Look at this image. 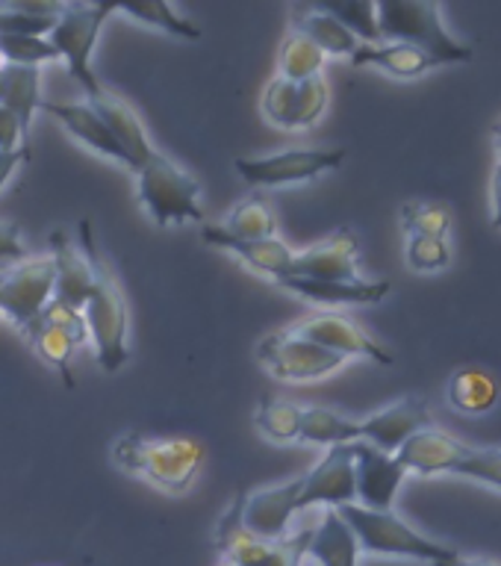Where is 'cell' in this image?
<instances>
[{
  "mask_svg": "<svg viewBox=\"0 0 501 566\" xmlns=\"http://www.w3.org/2000/svg\"><path fill=\"white\" fill-rule=\"evenodd\" d=\"M113 460L115 467L145 478L166 493H184L201 472L207 449L189 437H145L131 431L113 442Z\"/></svg>",
  "mask_w": 501,
  "mask_h": 566,
  "instance_id": "1",
  "label": "cell"
},
{
  "mask_svg": "<svg viewBox=\"0 0 501 566\" xmlns=\"http://www.w3.org/2000/svg\"><path fill=\"white\" fill-rule=\"evenodd\" d=\"M80 242H83V254L92 265V277H95L92 295L83 307L88 339L95 343L101 369L118 371L127 363V304H124V295L113 272H109V265L104 263V256L97 251L88 221H80Z\"/></svg>",
  "mask_w": 501,
  "mask_h": 566,
  "instance_id": "2",
  "label": "cell"
},
{
  "mask_svg": "<svg viewBox=\"0 0 501 566\" xmlns=\"http://www.w3.org/2000/svg\"><path fill=\"white\" fill-rule=\"evenodd\" d=\"M340 516L345 525L352 528L357 537L361 552L369 555H396V557H414L422 564L442 566L458 560V548L437 543V539L425 537L416 528H410L401 516L393 511H366L361 504H345L340 507Z\"/></svg>",
  "mask_w": 501,
  "mask_h": 566,
  "instance_id": "3",
  "label": "cell"
},
{
  "mask_svg": "<svg viewBox=\"0 0 501 566\" xmlns=\"http://www.w3.org/2000/svg\"><path fill=\"white\" fill-rule=\"evenodd\" d=\"M375 7H378L380 42L414 44L428 53L437 65L472 60V48L446 30L440 7L414 3V0H389V3H375Z\"/></svg>",
  "mask_w": 501,
  "mask_h": 566,
  "instance_id": "4",
  "label": "cell"
},
{
  "mask_svg": "<svg viewBox=\"0 0 501 566\" xmlns=\"http://www.w3.org/2000/svg\"><path fill=\"white\" fill-rule=\"evenodd\" d=\"M136 177H139V203L159 228H177L186 221L203 219L201 184L163 150L154 148Z\"/></svg>",
  "mask_w": 501,
  "mask_h": 566,
  "instance_id": "5",
  "label": "cell"
},
{
  "mask_svg": "<svg viewBox=\"0 0 501 566\" xmlns=\"http://www.w3.org/2000/svg\"><path fill=\"white\" fill-rule=\"evenodd\" d=\"M109 15H115V3H65L62 15L48 33V42L60 53V60H65L69 74L83 86L86 97L104 92V86L97 83V74L92 71V53H95L101 27Z\"/></svg>",
  "mask_w": 501,
  "mask_h": 566,
  "instance_id": "6",
  "label": "cell"
},
{
  "mask_svg": "<svg viewBox=\"0 0 501 566\" xmlns=\"http://www.w3.org/2000/svg\"><path fill=\"white\" fill-rule=\"evenodd\" d=\"M313 528H304L292 537L274 539H257L254 534H248L239 520V499L228 507V513L221 516L219 528H216V546L228 564L233 566H301V560L307 557V543Z\"/></svg>",
  "mask_w": 501,
  "mask_h": 566,
  "instance_id": "7",
  "label": "cell"
},
{
  "mask_svg": "<svg viewBox=\"0 0 501 566\" xmlns=\"http://www.w3.org/2000/svg\"><path fill=\"white\" fill-rule=\"evenodd\" d=\"M345 150L343 148H292L278 150V154H265V157H237V175L248 186H286V184H304V180H316V177L336 171L343 166Z\"/></svg>",
  "mask_w": 501,
  "mask_h": 566,
  "instance_id": "8",
  "label": "cell"
},
{
  "mask_svg": "<svg viewBox=\"0 0 501 566\" xmlns=\"http://www.w3.org/2000/svg\"><path fill=\"white\" fill-rule=\"evenodd\" d=\"M257 357L263 363L269 375L290 384H304V380H319L336 371L345 363V357L327 352L322 345L310 343L295 331H274L263 336V343L257 345Z\"/></svg>",
  "mask_w": 501,
  "mask_h": 566,
  "instance_id": "9",
  "label": "cell"
},
{
  "mask_svg": "<svg viewBox=\"0 0 501 566\" xmlns=\"http://www.w3.org/2000/svg\"><path fill=\"white\" fill-rule=\"evenodd\" d=\"M53 298L51 256H33L0 269V313L21 331L33 325L44 304Z\"/></svg>",
  "mask_w": 501,
  "mask_h": 566,
  "instance_id": "10",
  "label": "cell"
},
{
  "mask_svg": "<svg viewBox=\"0 0 501 566\" xmlns=\"http://www.w3.org/2000/svg\"><path fill=\"white\" fill-rule=\"evenodd\" d=\"M301 475L281 481V484L260 486L254 493L239 499V520L248 534L257 539L274 543L286 537L292 516L301 511Z\"/></svg>",
  "mask_w": 501,
  "mask_h": 566,
  "instance_id": "11",
  "label": "cell"
},
{
  "mask_svg": "<svg viewBox=\"0 0 501 566\" xmlns=\"http://www.w3.org/2000/svg\"><path fill=\"white\" fill-rule=\"evenodd\" d=\"M327 106V83L322 77L290 83L274 77L263 92L265 118L281 130H304L322 118Z\"/></svg>",
  "mask_w": 501,
  "mask_h": 566,
  "instance_id": "12",
  "label": "cell"
},
{
  "mask_svg": "<svg viewBox=\"0 0 501 566\" xmlns=\"http://www.w3.org/2000/svg\"><path fill=\"white\" fill-rule=\"evenodd\" d=\"M357 502L354 490V454L348 446H331L316 467L301 475V511L325 504L327 511H340Z\"/></svg>",
  "mask_w": 501,
  "mask_h": 566,
  "instance_id": "13",
  "label": "cell"
},
{
  "mask_svg": "<svg viewBox=\"0 0 501 566\" xmlns=\"http://www.w3.org/2000/svg\"><path fill=\"white\" fill-rule=\"evenodd\" d=\"M354 454V490L357 502L366 511H393L398 486L405 481V467L398 463L396 454L375 449L369 442H352Z\"/></svg>",
  "mask_w": 501,
  "mask_h": 566,
  "instance_id": "14",
  "label": "cell"
},
{
  "mask_svg": "<svg viewBox=\"0 0 501 566\" xmlns=\"http://www.w3.org/2000/svg\"><path fill=\"white\" fill-rule=\"evenodd\" d=\"M292 331L310 343L322 345L327 352L340 354V357H369V360L384 363V366L393 363V354L378 339H372L357 322L340 316V313H313Z\"/></svg>",
  "mask_w": 501,
  "mask_h": 566,
  "instance_id": "15",
  "label": "cell"
},
{
  "mask_svg": "<svg viewBox=\"0 0 501 566\" xmlns=\"http://www.w3.org/2000/svg\"><path fill=\"white\" fill-rule=\"evenodd\" d=\"M422 428H431V413H428V405L422 398L416 396L401 398L396 405L384 407L378 413L366 416L363 422H357L361 440L375 446V449L387 451V454H396Z\"/></svg>",
  "mask_w": 501,
  "mask_h": 566,
  "instance_id": "16",
  "label": "cell"
},
{
  "mask_svg": "<svg viewBox=\"0 0 501 566\" xmlns=\"http://www.w3.org/2000/svg\"><path fill=\"white\" fill-rule=\"evenodd\" d=\"M290 274L310 281H357V237L348 228L336 230L325 242L299 251Z\"/></svg>",
  "mask_w": 501,
  "mask_h": 566,
  "instance_id": "17",
  "label": "cell"
},
{
  "mask_svg": "<svg viewBox=\"0 0 501 566\" xmlns=\"http://www.w3.org/2000/svg\"><path fill=\"white\" fill-rule=\"evenodd\" d=\"M469 451H472V446L460 442L458 437L437 431V428H422L396 451V458L405 467V472L437 475V472H455L469 458Z\"/></svg>",
  "mask_w": 501,
  "mask_h": 566,
  "instance_id": "18",
  "label": "cell"
},
{
  "mask_svg": "<svg viewBox=\"0 0 501 566\" xmlns=\"http://www.w3.org/2000/svg\"><path fill=\"white\" fill-rule=\"evenodd\" d=\"M201 239L207 245H216L221 251H230L237 254L248 269H254L260 274H269L274 281H281L292 272V260H295V251H292L286 242L281 239H233L228 237L219 224H203Z\"/></svg>",
  "mask_w": 501,
  "mask_h": 566,
  "instance_id": "19",
  "label": "cell"
},
{
  "mask_svg": "<svg viewBox=\"0 0 501 566\" xmlns=\"http://www.w3.org/2000/svg\"><path fill=\"white\" fill-rule=\"evenodd\" d=\"M51 263H53V298L74 310L86 307L92 295V265L86 254L74 245V239L62 230H53L51 237Z\"/></svg>",
  "mask_w": 501,
  "mask_h": 566,
  "instance_id": "20",
  "label": "cell"
},
{
  "mask_svg": "<svg viewBox=\"0 0 501 566\" xmlns=\"http://www.w3.org/2000/svg\"><path fill=\"white\" fill-rule=\"evenodd\" d=\"M42 113H48L51 118L65 127V130L74 136L77 142H83L88 150L95 154H104V157L122 163V166L131 168V159L122 150V145L113 139V133L106 130V124L101 122V115L92 109V104H74V101H42L39 106Z\"/></svg>",
  "mask_w": 501,
  "mask_h": 566,
  "instance_id": "21",
  "label": "cell"
},
{
  "mask_svg": "<svg viewBox=\"0 0 501 566\" xmlns=\"http://www.w3.org/2000/svg\"><path fill=\"white\" fill-rule=\"evenodd\" d=\"M88 104L101 115V122L106 124V130L113 133V139L122 145V150L131 159V171H139L148 157L154 154V145H150L148 133L142 127L139 115L133 113V106L127 101H122L113 92H101V95L88 97Z\"/></svg>",
  "mask_w": 501,
  "mask_h": 566,
  "instance_id": "22",
  "label": "cell"
},
{
  "mask_svg": "<svg viewBox=\"0 0 501 566\" xmlns=\"http://www.w3.org/2000/svg\"><path fill=\"white\" fill-rule=\"evenodd\" d=\"M283 290H290L292 295H299L313 304H378L389 295V281H310V277H295L286 274L278 281Z\"/></svg>",
  "mask_w": 501,
  "mask_h": 566,
  "instance_id": "23",
  "label": "cell"
},
{
  "mask_svg": "<svg viewBox=\"0 0 501 566\" xmlns=\"http://www.w3.org/2000/svg\"><path fill=\"white\" fill-rule=\"evenodd\" d=\"M292 30L307 35L319 51L334 53V56H354L361 48L357 35H352L322 3H299L292 7Z\"/></svg>",
  "mask_w": 501,
  "mask_h": 566,
  "instance_id": "24",
  "label": "cell"
},
{
  "mask_svg": "<svg viewBox=\"0 0 501 566\" xmlns=\"http://www.w3.org/2000/svg\"><path fill=\"white\" fill-rule=\"evenodd\" d=\"M42 69L33 65H0V106L15 115L21 130L30 139L33 115L42 106Z\"/></svg>",
  "mask_w": 501,
  "mask_h": 566,
  "instance_id": "25",
  "label": "cell"
},
{
  "mask_svg": "<svg viewBox=\"0 0 501 566\" xmlns=\"http://www.w3.org/2000/svg\"><path fill=\"white\" fill-rule=\"evenodd\" d=\"M352 65L357 69H380L384 74L389 77H398V80H414V77H422L425 71H431L437 62L422 53L419 48L414 44H405V42H380V44H361L352 56Z\"/></svg>",
  "mask_w": 501,
  "mask_h": 566,
  "instance_id": "26",
  "label": "cell"
},
{
  "mask_svg": "<svg viewBox=\"0 0 501 566\" xmlns=\"http://www.w3.org/2000/svg\"><path fill=\"white\" fill-rule=\"evenodd\" d=\"M307 557H313L319 566H357L361 546H357V537L340 513L325 511L319 525H313Z\"/></svg>",
  "mask_w": 501,
  "mask_h": 566,
  "instance_id": "27",
  "label": "cell"
},
{
  "mask_svg": "<svg viewBox=\"0 0 501 566\" xmlns=\"http://www.w3.org/2000/svg\"><path fill=\"white\" fill-rule=\"evenodd\" d=\"M499 380L484 369H460L451 375L449 380V405L458 410V413L481 416L487 410H493L499 405Z\"/></svg>",
  "mask_w": 501,
  "mask_h": 566,
  "instance_id": "28",
  "label": "cell"
},
{
  "mask_svg": "<svg viewBox=\"0 0 501 566\" xmlns=\"http://www.w3.org/2000/svg\"><path fill=\"white\" fill-rule=\"evenodd\" d=\"M65 3H35V0H12L0 3V35H42L56 24Z\"/></svg>",
  "mask_w": 501,
  "mask_h": 566,
  "instance_id": "29",
  "label": "cell"
},
{
  "mask_svg": "<svg viewBox=\"0 0 501 566\" xmlns=\"http://www.w3.org/2000/svg\"><path fill=\"white\" fill-rule=\"evenodd\" d=\"M233 239H274L278 233V216L272 201L263 192L248 195L246 201L230 210L228 221L219 224Z\"/></svg>",
  "mask_w": 501,
  "mask_h": 566,
  "instance_id": "30",
  "label": "cell"
},
{
  "mask_svg": "<svg viewBox=\"0 0 501 566\" xmlns=\"http://www.w3.org/2000/svg\"><path fill=\"white\" fill-rule=\"evenodd\" d=\"M24 336L35 348V354L42 357L51 369L60 371V378L65 387H74V371H71V360H74V339L69 334H62L60 327L44 325L42 318H35L33 325L24 327Z\"/></svg>",
  "mask_w": 501,
  "mask_h": 566,
  "instance_id": "31",
  "label": "cell"
},
{
  "mask_svg": "<svg viewBox=\"0 0 501 566\" xmlns=\"http://www.w3.org/2000/svg\"><path fill=\"white\" fill-rule=\"evenodd\" d=\"M304 442H316V446H348V442L361 440L357 422L345 419L331 407H307L301 416V437Z\"/></svg>",
  "mask_w": 501,
  "mask_h": 566,
  "instance_id": "32",
  "label": "cell"
},
{
  "mask_svg": "<svg viewBox=\"0 0 501 566\" xmlns=\"http://www.w3.org/2000/svg\"><path fill=\"white\" fill-rule=\"evenodd\" d=\"M322 65H325V53L319 51L307 35H301L292 30V33L283 39L281 53H278V77L290 80V83H304V80L322 77V74H319Z\"/></svg>",
  "mask_w": 501,
  "mask_h": 566,
  "instance_id": "33",
  "label": "cell"
},
{
  "mask_svg": "<svg viewBox=\"0 0 501 566\" xmlns=\"http://www.w3.org/2000/svg\"><path fill=\"white\" fill-rule=\"evenodd\" d=\"M115 15H131L139 24L157 27L163 33L180 35V39H201V27L180 15L175 7L168 3H127V7H115Z\"/></svg>",
  "mask_w": 501,
  "mask_h": 566,
  "instance_id": "34",
  "label": "cell"
},
{
  "mask_svg": "<svg viewBox=\"0 0 501 566\" xmlns=\"http://www.w3.org/2000/svg\"><path fill=\"white\" fill-rule=\"evenodd\" d=\"M301 416H304V410L299 405L283 401V398H272V401L260 405L254 422L260 433L272 442H292L301 437Z\"/></svg>",
  "mask_w": 501,
  "mask_h": 566,
  "instance_id": "35",
  "label": "cell"
},
{
  "mask_svg": "<svg viewBox=\"0 0 501 566\" xmlns=\"http://www.w3.org/2000/svg\"><path fill=\"white\" fill-rule=\"evenodd\" d=\"M361 44H380L378 7L375 3H322Z\"/></svg>",
  "mask_w": 501,
  "mask_h": 566,
  "instance_id": "36",
  "label": "cell"
},
{
  "mask_svg": "<svg viewBox=\"0 0 501 566\" xmlns=\"http://www.w3.org/2000/svg\"><path fill=\"white\" fill-rule=\"evenodd\" d=\"M0 60L3 65H33L42 69V62L60 60L53 44L42 35H0Z\"/></svg>",
  "mask_w": 501,
  "mask_h": 566,
  "instance_id": "37",
  "label": "cell"
},
{
  "mask_svg": "<svg viewBox=\"0 0 501 566\" xmlns=\"http://www.w3.org/2000/svg\"><path fill=\"white\" fill-rule=\"evenodd\" d=\"M401 228L407 230V237L446 239L451 228V212L440 203H405L401 207Z\"/></svg>",
  "mask_w": 501,
  "mask_h": 566,
  "instance_id": "38",
  "label": "cell"
},
{
  "mask_svg": "<svg viewBox=\"0 0 501 566\" xmlns=\"http://www.w3.org/2000/svg\"><path fill=\"white\" fill-rule=\"evenodd\" d=\"M451 260L446 239L434 237H410L407 239V265L414 272H440Z\"/></svg>",
  "mask_w": 501,
  "mask_h": 566,
  "instance_id": "39",
  "label": "cell"
},
{
  "mask_svg": "<svg viewBox=\"0 0 501 566\" xmlns=\"http://www.w3.org/2000/svg\"><path fill=\"white\" fill-rule=\"evenodd\" d=\"M455 472L501 490V449H472L469 451V458L463 460Z\"/></svg>",
  "mask_w": 501,
  "mask_h": 566,
  "instance_id": "40",
  "label": "cell"
},
{
  "mask_svg": "<svg viewBox=\"0 0 501 566\" xmlns=\"http://www.w3.org/2000/svg\"><path fill=\"white\" fill-rule=\"evenodd\" d=\"M44 325H53L60 327L62 334H69L74 339V345H83L88 339V327H86V318H83V310H74L69 304H62V301L51 298L44 304V310L39 313Z\"/></svg>",
  "mask_w": 501,
  "mask_h": 566,
  "instance_id": "41",
  "label": "cell"
},
{
  "mask_svg": "<svg viewBox=\"0 0 501 566\" xmlns=\"http://www.w3.org/2000/svg\"><path fill=\"white\" fill-rule=\"evenodd\" d=\"M21 260H27L21 228L18 224H0V265L21 263Z\"/></svg>",
  "mask_w": 501,
  "mask_h": 566,
  "instance_id": "42",
  "label": "cell"
},
{
  "mask_svg": "<svg viewBox=\"0 0 501 566\" xmlns=\"http://www.w3.org/2000/svg\"><path fill=\"white\" fill-rule=\"evenodd\" d=\"M27 136L21 130V124L12 113H9L7 106H0V150H18L27 148Z\"/></svg>",
  "mask_w": 501,
  "mask_h": 566,
  "instance_id": "43",
  "label": "cell"
},
{
  "mask_svg": "<svg viewBox=\"0 0 501 566\" xmlns=\"http://www.w3.org/2000/svg\"><path fill=\"white\" fill-rule=\"evenodd\" d=\"M30 159V148H18V150H0V189L7 184L9 177L15 175L18 166H24Z\"/></svg>",
  "mask_w": 501,
  "mask_h": 566,
  "instance_id": "44",
  "label": "cell"
},
{
  "mask_svg": "<svg viewBox=\"0 0 501 566\" xmlns=\"http://www.w3.org/2000/svg\"><path fill=\"white\" fill-rule=\"evenodd\" d=\"M493 228H501V159L493 171Z\"/></svg>",
  "mask_w": 501,
  "mask_h": 566,
  "instance_id": "45",
  "label": "cell"
},
{
  "mask_svg": "<svg viewBox=\"0 0 501 566\" xmlns=\"http://www.w3.org/2000/svg\"><path fill=\"white\" fill-rule=\"evenodd\" d=\"M442 566H501V564H490V560H467V557H458V560H451V564Z\"/></svg>",
  "mask_w": 501,
  "mask_h": 566,
  "instance_id": "46",
  "label": "cell"
},
{
  "mask_svg": "<svg viewBox=\"0 0 501 566\" xmlns=\"http://www.w3.org/2000/svg\"><path fill=\"white\" fill-rule=\"evenodd\" d=\"M493 136H495V145H499V154H501V118H499V122H495Z\"/></svg>",
  "mask_w": 501,
  "mask_h": 566,
  "instance_id": "47",
  "label": "cell"
},
{
  "mask_svg": "<svg viewBox=\"0 0 501 566\" xmlns=\"http://www.w3.org/2000/svg\"><path fill=\"white\" fill-rule=\"evenodd\" d=\"M225 566H233V564H225Z\"/></svg>",
  "mask_w": 501,
  "mask_h": 566,
  "instance_id": "48",
  "label": "cell"
},
{
  "mask_svg": "<svg viewBox=\"0 0 501 566\" xmlns=\"http://www.w3.org/2000/svg\"><path fill=\"white\" fill-rule=\"evenodd\" d=\"M0 65H3V60H0Z\"/></svg>",
  "mask_w": 501,
  "mask_h": 566,
  "instance_id": "49",
  "label": "cell"
},
{
  "mask_svg": "<svg viewBox=\"0 0 501 566\" xmlns=\"http://www.w3.org/2000/svg\"><path fill=\"white\" fill-rule=\"evenodd\" d=\"M0 269H3V265H0Z\"/></svg>",
  "mask_w": 501,
  "mask_h": 566,
  "instance_id": "50",
  "label": "cell"
}]
</instances>
